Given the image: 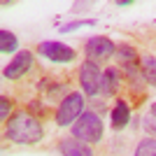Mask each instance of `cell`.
Instances as JSON below:
<instances>
[{"instance_id":"1","label":"cell","mask_w":156,"mask_h":156,"mask_svg":"<svg viewBox=\"0 0 156 156\" xmlns=\"http://www.w3.org/2000/svg\"><path fill=\"white\" fill-rule=\"evenodd\" d=\"M5 135L14 144H37L44 137V128L28 110H19L9 117Z\"/></svg>"},{"instance_id":"2","label":"cell","mask_w":156,"mask_h":156,"mask_svg":"<svg viewBox=\"0 0 156 156\" xmlns=\"http://www.w3.org/2000/svg\"><path fill=\"white\" fill-rule=\"evenodd\" d=\"M103 133H105V126H103V119L98 117L96 112H84L82 117L72 124V137H77L86 144H96L103 140Z\"/></svg>"},{"instance_id":"3","label":"cell","mask_w":156,"mask_h":156,"mask_svg":"<svg viewBox=\"0 0 156 156\" xmlns=\"http://www.w3.org/2000/svg\"><path fill=\"white\" fill-rule=\"evenodd\" d=\"M84 96L79 91H72L61 100L58 110H56V124L58 126H72L82 114H84Z\"/></svg>"},{"instance_id":"4","label":"cell","mask_w":156,"mask_h":156,"mask_svg":"<svg viewBox=\"0 0 156 156\" xmlns=\"http://www.w3.org/2000/svg\"><path fill=\"white\" fill-rule=\"evenodd\" d=\"M84 49H86L89 61H93V63H103V61L112 58V56L117 54V44H114L110 37H105V35H93V37H89Z\"/></svg>"},{"instance_id":"5","label":"cell","mask_w":156,"mask_h":156,"mask_svg":"<svg viewBox=\"0 0 156 156\" xmlns=\"http://www.w3.org/2000/svg\"><path fill=\"white\" fill-rule=\"evenodd\" d=\"M100 84H103V72L93 61H84L79 68V86L84 96H98L100 93Z\"/></svg>"},{"instance_id":"6","label":"cell","mask_w":156,"mask_h":156,"mask_svg":"<svg viewBox=\"0 0 156 156\" xmlns=\"http://www.w3.org/2000/svg\"><path fill=\"white\" fill-rule=\"evenodd\" d=\"M117 58L121 70L128 75V79L133 84H137V77H142V65H140V56L130 44H119L117 47Z\"/></svg>"},{"instance_id":"7","label":"cell","mask_w":156,"mask_h":156,"mask_svg":"<svg viewBox=\"0 0 156 156\" xmlns=\"http://www.w3.org/2000/svg\"><path fill=\"white\" fill-rule=\"evenodd\" d=\"M37 54L44 56L47 61H51V63H70V61H75V56H77L72 47L63 44V42H54V40L42 42V44L37 47Z\"/></svg>"},{"instance_id":"8","label":"cell","mask_w":156,"mask_h":156,"mask_svg":"<svg viewBox=\"0 0 156 156\" xmlns=\"http://www.w3.org/2000/svg\"><path fill=\"white\" fill-rule=\"evenodd\" d=\"M33 65H35V56L30 51H19V54H14V58L5 65L2 77L5 79H21L23 75H28L33 70Z\"/></svg>"},{"instance_id":"9","label":"cell","mask_w":156,"mask_h":156,"mask_svg":"<svg viewBox=\"0 0 156 156\" xmlns=\"http://www.w3.org/2000/svg\"><path fill=\"white\" fill-rule=\"evenodd\" d=\"M61 156H93V149L86 142L77 140V137H65L58 142Z\"/></svg>"},{"instance_id":"10","label":"cell","mask_w":156,"mask_h":156,"mask_svg":"<svg viewBox=\"0 0 156 156\" xmlns=\"http://www.w3.org/2000/svg\"><path fill=\"white\" fill-rule=\"evenodd\" d=\"M110 121H112V128H126L130 121V107L126 100H117V105L112 107L110 112Z\"/></svg>"},{"instance_id":"11","label":"cell","mask_w":156,"mask_h":156,"mask_svg":"<svg viewBox=\"0 0 156 156\" xmlns=\"http://www.w3.org/2000/svg\"><path fill=\"white\" fill-rule=\"evenodd\" d=\"M119 84H121L119 70H117V68H107V70L103 72V84H100L103 96H114V93H117V89H119Z\"/></svg>"},{"instance_id":"12","label":"cell","mask_w":156,"mask_h":156,"mask_svg":"<svg viewBox=\"0 0 156 156\" xmlns=\"http://www.w3.org/2000/svg\"><path fill=\"white\" fill-rule=\"evenodd\" d=\"M19 49V40H16V35L14 33H9L7 28H2L0 30V51L2 54H14ZM19 54V51H16Z\"/></svg>"},{"instance_id":"13","label":"cell","mask_w":156,"mask_h":156,"mask_svg":"<svg viewBox=\"0 0 156 156\" xmlns=\"http://www.w3.org/2000/svg\"><path fill=\"white\" fill-rule=\"evenodd\" d=\"M142 79L149 86H156V56H144L142 58Z\"/></svg>"},{"instance_id":"14","label":"cell","mask_w":156,"mask_h":156,"mask_svg":"<svg viewBox=\"0 0 156 156\" xmlns=\"http://www.w3.org/2000/svg\"><path fill=\"white\" fill-rule=\"evenodd\" d=\"M133 156H156V137H144L135 147Z\"/></svg>"},{"instance_id":"15","label":"cell","mask_w":156,"mask_h":156,"mask_svg":"<svg viewBox=\"0 0 156 156\" xmlns=\"http://www.w3.org/2000/svg\"><path fill=\"white\" fill-rule=\"evenodd\" d=\"M84 26H96V19H79V21H70V23H63L58 30L65 35V33H72V30H77V28H84Z\"/></svg>"},{"instance_id":"16","label":"cell","mask_w":156,"mask_h":156,"mask_svg":"<svg viewBox=\"0 0 156 156\" xmlns=\"http://www.w3.org/2000/svg\"><path fill=\"white\" fill-rule=\"evenodd\" d=\"M9 112H12V100L7 96H2L0 98V119L7 121V119H9Z\"/></svg>"},{"instance_id":"17","label":"cell","mask_w":156,"mask_h":156,"mask_svg":"<svg viewBox=\"0 0 156 156\" xmlns=\"http://www.w3.org/2000/svg\"><path fill=\"white\" fill-rule=\"evenodd\" d=\"M142 128L147 130V133H149V137H156V119L147 114V117L142 119Z\"/></svg>"},{"instance_id":"18","label":"cell","mask_w":156,"mask_h":156,"mask_svg":"<svg viewBox=\"0 0 156 156\" xmlns=\"http://www.w3.org/2000/svg\"><path fill=\"white\" fill-rule=\"evenodd\" d=\"M135 5V0H117V7H130Z\"/></svg>"},{"instance_id":"19","label":"cell","mask_w":156,"mask_h":156,"mask_svg":"<svg viewBox=\"0 0 156 156\" xmlns=\"http://www.w3.org/2000/svg\"><path fill=\"white\" fill-rule=\"evenodd\" d=\"M149 117L156 119V103H151V107H149Z\"/></svg>"}]
</instances>
